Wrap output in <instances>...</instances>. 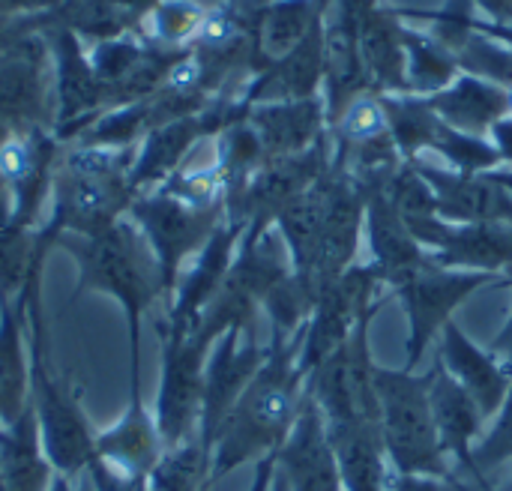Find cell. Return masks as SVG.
I'll return each instance as SVG.
<instances>
[{"label": "cell", "mask_w": 512, "mask_h": 491, "mask_svg": "<svg viewBox=\"0 0 512 491\" xmlns=\"http://www.w3.org/2000/svg\"><path fill=\"white\" fill-rule=\"evenodd\" d=\"M276 225L291 252V270L318 300L330 282L357 264L366 195L348 171L333 165L279 213Z\"/></svg>", "instance_id": "1"}, {"label": "cell", "mask_w": 512, "mask_h": 491, "mask_svg": "<svg viewBox=\"0 0 512 491\" xmlns=\"http://www.w3.org/2000/svg\"><path fill=\"white\" fill-rule=\"evenodd\" d=\"M303 333L294 339L273 336V345L216 432L213 480L231 474L234 468L267 459L282 450L297 426L306 402V372L300 369Z\"/></svg>", "instance_id": "2"}, {"label": "cell", "mask_w": 512, "mask_h": 491, "mask_svg": "<svg viewBox=\"0 0 512 491\" xmlns=\"http://www.w3.org/2000/svg\"><path fill=\"white\" fill-rule=\"evenodd\" d=\"M375 390L390 471L399 477H453L429 402V375L378 366Z\"/></svg>", "instance_id": "3"}, {"label": "cell", "mask_w": 512, "mask_h": 491, "mask_svg": "<svg viewBox=\"0 0 512 491\" xmlns=\"http://www.w3.org/2000/svg\"><path fill=\"white\" fill-rule=\"evenodd\" d=\"M495 279L498 276L441 267L432 255H426L390 282L408 318V363H405L408 372H414L426 348L453 321V312Z\"/></svg>", "instance_id": "4"}, {"label": "cell", "mask_w": 512, "mask_h": 491, "mask_svg": "<svg viewBox=\"0 0 512 491\" xmlns=\"http://www.w3.org/2000/svg\"><path fill=\"white\" fill-rule=\"evenodd\" d=\"M369 324L366 318L345 345H339L309 378L306 393L321 408L327 426L360 423V420H381L378 390H375V369L369 348Z\"/></svg>", "instance_id": "5"}, {"label": "cell", "mask_w": 512, "mask_h": 491, "mask_svg": "<svg viewBox=\"0 0 512 491\" xmlns=\"http://www.w3.org/2000/svg\"><path fill=\"white\" fill-rule=\"evenodd\" d=\"M378 285H384V279L378 267L369 261V264H354L348 273H342L318 294L300 345V369L306 372V378L339 345H345L366 318H375Z\"/></svg>", "instance_id": "6"}, {"label": "cell", "mask_w": 512, "mask_h": 491, "mask_svg": "<svg viewBox=\"0 0 512 491\" xmlns=\"http://www.w3.org/2000/svg\"><path fill=\"white\" fill-rule=\"evenodd\" d=\"M414 240L450 270L504 276L512 270V225H456L441 216L411 222Z\"/></svg>", "instance_id": "7"}, {"label": "cell", "mask_w": 512, "mask_h": 491, "mask_svg": "<svg viewBox=\"0 0 512 491\" xmlns=\"http://www.w3.org/2000/svg\"><path fill=\"white\" fill-rule=\"evenodd\" d=\"M276 468L291 491H345L324 414L309 393L294 432L276 453Z\"/></svg>", "instance_id": "8"}, {"label": "cell", "mask_w": 512, "mask_h": 491, "mask_svg": "<svg viewBox=\"0 0 512 491\" xmlns=\"http://www.w3.org/2000/svg\"><path fill=\"white\" fill-rule=\"evenodd\" d=\"M429 402L447 459H456L465 474L462 480L474 486H489V480L474 468V441L483 435L486 414L480 411L474 396L444 369L441 360L429 372Z\"/></svg>", "instance_id": "9"}, {"label": "cell", "mask_w": 512, "mask_h": 491, "mask_svg": "<svg viewBox=\"0 0 512 491\" xmlns=\"http://www.w3.org/2000/svg\"><path fill=\"white\" fill-rule=\"evenodd\" d=\"M414 168L432 186L438 201V216L444 222L512 225V192L495 183L489 174H462V171H447L420 162H414Z\"/></svg>", "instance_id": "10"}, {"label": "cell", "mask_w": 512, "mask_h": 491, "mask_svg": "<svg viewBox=\"0 0 512 491\" xmlns=\"http://www.w3.org/2000/svg\"><path fill=\"white\" fill-rule=\"evenodd\" d=\"M441 354L444 369L474 396L486 417L498 414L512 384V366L504 363L492 348H480L456 321L441 330Z\"/></svg>", "instance_id": "11"}, {"label": "cell", "mask_w": 512, "mask_h": 491, "mask_svg": "<svg viewBox=\"0 0 512 491\" xmlns=\"http://www.w3.org/2000/svg\"><path fill=\"white\" fill-rule=\"evenodd\" d=\"M327 105L315 99H297V102H267L258 105L249 114V126L264 150V159H285L309 150L324 138L327 123Z\"/></svg>", "instance_id": "12"}, {"label": "cell", "mask_w": 512, "mask_h": 491, "mask_svg": "<svg viewBox=\"0 0 512 491\" xmlns=\"http://www.w3.org/2000/svg\"><path fill=\"white\" fill-rule=\"evenodd\" d=\"M237 336L240 330H231L222 342V348L213 357V366L204 378V405H201V417H204V444L210 447L222 420L231 414V408L237 405V399L243 396V390L249 387V381L255 378V372L264 363V351L249 339L246 348H237Z\"/></svg>", "instance_id": "13"}, {"label": "cell", "mask_w": 512, "mask_h": 491, "mask_svg": "<svg viewBox=\"0 0 512 491\" xmlns=\"http://www.w3.org/2000/svg\"><path fill=\"white\" fill-rule=\"evenodd\" d=\"M423 99V96H420ZM426 105L456 132L471 138H486L492 129L510 117L507 90L480 78V75H462L450 87L426 96Z\"/></svg>", "instance_id": "14"}, {"label": "cell", "mask_w": 512, "mask_h": 491, "mask_svg": "<svg viewBox=\"0 0 512 491\" xmlns=\"http://www.w3.org/2000/svg\"><path fill=\"white\" fill-rule=\"evenodd\" d=\"M327 432L339 459L345 491H387L390 462L384 453L381 420L327 426Z\"/></svg>", "instance_id": "15"}, {"label": "cell", "mask_w": 512, "mask_h": 491, "mask_svg": "<svg viewBox=\"0 0 512 491\" xmlns=\"http://www.w3.org/2000/svg\"><path fill=\"white\" fill-rule=\"evenodd\" d=\"M360 57L375 93H405L408 90V51L405 27L396 12L372 9L360 27Z\"/></svg>", "instance_id": "16"}, {"label": "cell", "mask_w": 512, "mask_h": 491, "mask_svg": "<svg viewBox=\"0 0 512 491\" xmlns=\"http://www.w3.org/2000/svg\"><path fill=\"white\" fill-rule=\"evenodd\" d=\"M207 339L201 336L192 345H183L171 354L162 399H159V426L165 441L186 438L198 408L204 405V378H201V357H204Z\"/></svg>", "instance_id": "17"}, {"label": "cell", "mask_w": 512, "mask_h": 491, "mask_svg": "<svg viewBox=\"0 0 512 491\" xmlns=\"http://www.w3.org/2000/svg\"><path fill=\"white\" fill-rule=\"evenodd\" d=\"M321 84H324V45H321V24H318V30L303 45H297L285 60L264 66V75L255 81L249 99L261 105L315 99Z\"/></svg>", "instance_id": "18"}, {"label": "cell", "mask_w": 512, "mask_h": 491, "mask_svg": "<svg viewBox=\"0 0 512 491\" xmlns=\"http://www.w3.org/2000/svg\"><path fill=\"white\" fill-rule=\"evenodd\" d=\"M327 0H276L258 9V60L264 66L285 60L321 24Z\"/></svg>", "instance_id": "19"}, {"label": "cell", "mask_w": 512, "mask_h": 491, "mask_svg": "<svg viewBox=\"0 0 512 491\" xmlns=\"http://www.w3.org/2000/svg\"><path fill=\"white\" fill-rule=\"evenodd\" d=\"M42 72H39V54L21 51L15 45V54L0 66V120L3 123H30L42 114Z\"/></svg>", "instance_id": "20"}, {"label": "cell", "mask_w": 512, "mask_h": 491, "mask_svg": "<svg viewBox=\"0 0 512 491\" xmlns=\"http://www.w3.org/2000/svg\"><path fill=\"white\" fill-rule=\"evenodd\" d=\"M333 123H336V153H333V162H342L357 147L390 135V114H387L384 96L375 93V90L357 93Z\"/></svg>", "instance_id": "21"}, {"label": "cell", "mask_w": 512, "mask_h": 491, "mask_svg": "<svg viewBox=\"0 0 512 491\" xmlns=\"http://www.w3.org/2000/svg\"><path fill=\"white\" fill-rule=\"evenodd\" d=\"M405 51H408V90L417 96H432L456 81V54L447 51L438 39H426L405 27Z\"/></svg>", "instance_id": "22"}, {"label": "cell", "mask_w": 512, "mask_h": 491, "mask_svg": "<svg viewBox=\"0 0 512 491\" xmlns=\"http://www.w3.org/2000/svg\"><path fill=\"white\" fill-rule=\"evenodd\" d=\"M42 420H45V441H48L51 459L63 471L81 468L90 456V438H87V429L81 426V420L75 417V411L63 399L48 396V402L42 408Z\"/></svg>", "instance_id": "23"}, {"label": "cell", "mask_w": 512, "mask_h": 491, "mask_svg": "<svg viewBox=\"0 0 512 491\" xmlns=\"http://www.w3.org/2000/svg\"><path fill=\"white\" fill-rule=\"evenodd\" d=\"M207 18V9L195 0H159L150 12L153 39L165 45H186L198 39V30Z\"/></svg>", "instance_id": "24"}, {"label": "cell", "mask_w": 512, "mask_h": 491, "mask_svg": "<svg viewBox=\"0 0 512 491\" xmlns=\"http://www.w3.org/2000/svg\"><path fill=\"white\" fill-rule=\"evenodd\" d=\"M60 57H63V102L66 111H84L99 99V78L96 72L81 60L75 42L69 39V33H63L60 39Z\"/></svg>", "instance_id": "25"}, {"label": "cell", "mask_w": 512, "mask_h": 491, "mask_svg": "<svg viewBox=\"0 0 512 491\" xmlns=\"http://www.w3.org/2000/svg\"><path fill=\"white\" fill-rule=\"evenodd\" d=\"M204 132V123L201 120H177V123H168L165 129H159L147 147V156H144V174H159L165 168H171L189 147L192 141Z\"/></svg>", "instance_id": "26"}, {"label": "cell", "mask_w": 512, "mask_h": 491, "mask_svg": "<svg viewBox=\"0 0 512 491\" xmlns=\"http://www.w3.org/2000/svg\"><path fill=\"white\" fill-rule=\"evenodd\" d=\"M207 444H189L168 456L159 471H156V491H198L204 480V465H207Z\"/></svg>", "instance_id": "27"}, {"label": "cell", "mask_w": 512, "mask_h": 491, "mask_svg": "<svg viewBox=\"0 0 512 491\" xmlns=\"http://www.w3.org/2000/svg\"><path fill=\"white\" fill-rule=\"evenodd\" d=\"M512 459V384L501 411H498V420L492 426V432L474 444V468L486 477V471L504 465Z\"/></svg>", "instance_id": "28"}, {"label": "cell", "mask_w": 512, "mask_h": 491, "mask_svg": "<svg viewBox=\"0 0 512 491\" xmlns=\"http://www.w3.org/2000/svg\"><path fill=\"white\" fill-rule=\"evenodd\" d=\"M36 168V153L27 138L21 135H6L0 144V180L6 183H24Z\"/></svg>", "instance_id": "29"}, {"label": "cell", "mask_w": 512, "mask_h": 491, "mask_svg": "<svg viewBox=\"0 0 512 491\" xmlns=\"http://www.w3.org/2000/svg\"><path fill=\"white\" fill-rule=\"evenodd\" d=\"M483 486H474L468 480H462L459 474L441 480V477H399L390 471L387 491H480Z\"/></svg>", "instance_id": "30"}, {"label": "cell", "mask_w": 512, "mask_h": 491, "mask_svg": "<svg viewBox=\"0 0 512 491\" xmlns=\"http://www.w3.org/2000/svg\"><path fill=\"white\" fill-rule=\"evenodd\" d=\"M492 351H495L504 363H510L512 366V312H510V318H507V324H504V330L495 336Z\"/></svg>", "instance_id": "31"}, {"label": "cell", "mask_w": 512, "mask_h": 491, "mask_svg": "<svg viewBox=\"0 0 512 491\" xmlns=\"http://www.w3.org/2000/svg\"><path fill=\"white\" fill-rule=\"evenodd\" d=\"M273 471H276V456H267V459H261V465H258V474H255V483H252V491H270V483H273Z\"/></svg>", "instance_id": "32"}, {"label": "cell", "mask_w": 512, "mask_h": 491, "mask_svg": "<svg viewBox=\"0 0 512 491\" xmlns=\"http://www.w3.org/2000/svg\"><path fill=\"white\" fill-rule=\"evenodd\" d=\"M474 30H480V33H486V36H492V39H498V42H504L507 48H512V27L510 24H474Z\"/></svg>", "instance_id": "33"}, {"label": "cell", "mask_w": 512, "mask_h": 491, "mask_svg": "<svg viewBox=\"0 0 512 491\" xmlns=\"http://www.w3.org/2000/svg\"><path fill=\"white\" fill-rule=\"evenodd\" d=\"M54 0H0V9L15 12V9H39V6H51Z\"/></svg>", "instance_id": "34"}, {"label": "cell", "mask_w": 512, "mask_h": 491, "mask_svg": "<svg viewBox=\"0 0 512 491\" xmlns=\"http://www.w3.org/2000/svg\"><path fill=\"white\" fill-rule=\"evenodd\" d=\"M102 491H138V483H117V480H111V477L102 474Z\"/></svg>", "instance_id": "35"}, {"label": "cell", "mask_w": 512, "mask_h": 491, "mask_svg": "<svg viewBox=\"0 0 512 491\" xmlns=\"http://www.w3.org/2000/svg\"><path fill=\"white\" fill-rule=\"evenodd\" d=\"M495 183H501L504 189H510L512 192V168H504V171H486Z\"/></svg>", "instance_id": "36"}, {"label": "cell", "mask_w": 512, "mask_h": 491, "mask_svg": "<svg viewBox=\"0 0 512 491\" xmlns=\"http://www.w3.org/2000/svg\"><path fill=\"white\" fill-rule=\"evenodd\" d=\"M270 491H291L288 489V483H285V477L279 474V468L273 471V483H270Z\"/></svg>", "instance_id": "37"}, {"label": "cell", "mask_w": 512, "mask_h": 491, "mask_svg": "<svg viewBox=\"0 0 512 491\" xmlns=\"http://www.w3.org/2000/svg\"><path fill=\"white\" fill-rule=\"evenodd\" d=\"M51 491H72V489H66L63 483H57V486H54V489H51Z\"/></svg>", "instance_id": "38"}, {"label": "cell", "mask_w": 512, "mask_h": 491, "mask_svg": "<svg viewBox=\"0 0 512 491\" xmlns=\"http://www.w3.org/2000/svg\"><path fill=\"white\" fill-rule=\"evenodd\" d=\"M0 42H3V18H0Z\"/></svg>", "instance_id": "39"}, {"label": "cell", "mask_w": 512, "mask_h": 491, "mask_svg": "<svg viewBox=\"0 0 512 491\" xmlns=\"http://www.w3.org/2000/svg\"><path fill=\"white\" fill-rule=\"evenodd\" d=\"M480 491H495V489H492V486H483V489H480Z\"/></svg>", "instance_id": "40"}, {"label": "cell", "mask_w": 512, "mask_h": 491, "mask_svg": "<svg viewBox=\"0 0 512 491\" xmlns=\"http://www.w3.org/2000/svg\"><path fill=\"white\" fill-rule=\"evenodd\" d=\"M507 491H512V483H510V489H507Z\"/></svg>", "instance_id": "41"}]
</instances>
